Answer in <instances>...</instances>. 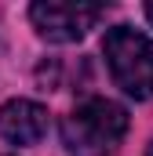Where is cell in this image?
Listing matches in <instances>:
<instances>
[{"label": "cell", "mask_w": 153, "mask_h": 156, "mask_svg": "<svg viewBox=\"0 0 153 156\" xmlns=\"http://www.w3.org/2000/svg\"><path fill=\"white\" fill-rule=\"evenodd\" d=\"M146 156H153V142H150V149H146Z\"/></svg>", "instance_id": "obj_6"}, {"label": "cell", "mask_w": 153, "mask_h": 156, "mask_svg": "<svg viewBox=\"0 0 153 156\" xmlns=\"http://www.w3.org/2000/svg\"><path fill=\"white\" fill-rule=\"evenodd\" d=\"M47 134V109L29 98H11L0 109V138L11 145H37Z\"/></svg>", "instance_id": "obj_4"}, {"label": "cell", "mask_w": 153, "mask_h": 156, "mask_svg": "<svg viewBox=\"0 0 153 156\" xmlns=\"http://www.w3.org/2000/svg\"><path fill=\"white\" fill-rule=\"evenodd\" d=\"M102 55L117 87L128 98H153V40L146 33L131 26H113L102 40Z\"/></svg>", "instance_id": "obj_2"}, {"label": "cell", "mask_w": 153, "mask_h": 156, "mask_svg": "<svg viewBox=\"0 0 153 156\" xmlns=\"http://www.w3.org/2000/svg\"><path fill=\"white\" fill-rule=\"evenodd\" d=\"M106 15L102 4H69V0H40L29 7V22L51 44H76Z\"/></svg>", "instance_id": "obj_3"}, {"label": "cell", "mask_w": 153, "mask_h": 156, "mask_svg": "<svg viewBox=\"0 0 153 156\" xmlns=\"http://www.w3.org/2000/svg\"><path fill=\"white\" fill-rule=\"evenodd\" d=\"M146 18H150V22H153V4H146Z\"/></svg>", "instance_id": "obj_5"}, {"label": "cell", "mask_w": 153, "mask_h": 156, "mask_svg": "<svg viewBox=\"0 0 153 156\" xmlns=\"http://www.w3.org/2000/svg\"><path fill=\"white\" fill-rule=\"evenodd\" d=\"M128 134V109L110 98H88L62 120V145L73 156H102Z\"/></svg>", "instance_id": "obj_1"}]
</instances>
